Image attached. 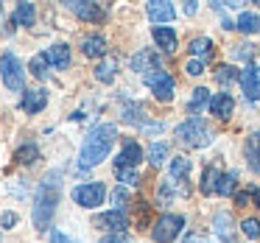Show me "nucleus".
I'll use <instances>...</instances> for the list:
<instances>
[{
    "label": "nucleus",
    "mask_w": 260,
    "mask_h": 243,
    "mask_svg": "<svg viewBox=\"0 0 260 243\" xmlns=\"http://www.w3.org/2000/svg\"><path fill=\"white\" fill-rule=\"evenodd\" d=\"M187 76H202L204 73V62H199V59H190V62L185 64Z\"/></svg>",
    "instance_id": "38"
},
{
    "label": "nucleus",
    "mask_w": 260,
    "mask_h": 243,
    "mask_svg": "<svg viewBox=\"0 0 260 243\" xmlns=\"http://www.w3.org/2000/svg\"><path fill=\"white\" fill-rule=\"evenodd\" d=\"M51 243H79V240H76V237H70V235H64V232H53Z\"/></svg>",
    "instance_id": "39"
},
{
    "label": "nucleus",
    "mask_w": 260,
    "mask_h": 243,
    "mask_svg": "<svg viewBox=\"0 0 260 243\" xmlns=\"http://www.w3.org/2000/svg\"><path fill=\"white\" fill-rule=\"evenodd\" d=\"M215 232H218L224 240H230V235H232V218L226 213H218L215 215Z\"/></svg>",
    "instance_id": "33"
},
{
    "label": "nucleus",
    "mask_w": 260,
    "mask_h": 243,
    "mask_svg": "<svg viewBox=\"0 0 260 243\" xmlns=\"http://www.w3.org/2000/svg\"><path fill=\"white\" fill-rule=\"evenodd\" d=\"M235 79H241V73H235V67H230V64H221L218 70H215V81H218V84H232V81Z\"/></svg>",
    "instance_id": "34"
},
{
    "label": "nucleus",
    "mask_w": 260,
    "mask_h": 243,
    "mask_svg": "<svg viewBox=\"0 0 260 243\" xmlns=\"http://www.w3.org/2000/svg\"><path fill=\"white\" fill-rule=\"evenodd\" d=\"M0 76H3V84H6L12 92L23 90L25 70H23V62H20L12 51H6V53H3V59H0Z\"/></svg>",
    "instance_id": "4"
},
{
    "label": "nucleus",
    "mask_w": 260,
    "mask_h": 243,
    "mask_svg": "<svg viewBox=\"0 0 260 243\" xmlns=\"http://www.w3.org/2000/svg\"><path fill=\"white\" fill-rule=\"evenodd\" d=\"M182 226H185V218L182 215H174V213H165L154 221V229H151V237L157 243H171L179 237Z\"/></svg>",
    "instance_id": "5"
},
{
    "label": "nucleus",
    "mask_w": 260,
    "mask_h": 243,
    "mask_svg": "<svg viewBox=\"0 0 260 243\" xmlns=\"http://www.w3.org/2000/svg\"><path fill=\"white\" fill-rule=\"evenodd\" d=\"M126 201H129L126 190H123V187H115V190H112V210H120V213H123Z\"/></svg>",
    "instance_id": "36"
},
{
    "label": "nucleus",
    "mask_w": 260,
    "mask_h": 243,
    "mask_svg": "<svg viewBox=\"0 0 260 243\" xmlns=\"http://www.w3.org/2000/svg\"><path fill=\"white\" fill-rule=\"evenodd\" d=\"M14 159H17L20 165H34L37 159H40V148H37L34 143H25V146H20V148H17Z\"/></svg>",
    "instance_id": "26"
},
{
    "label": "nucleus",
    "mask_w": 260,
    "mask_h": 243,
    "mask_svg": "<svg viewBox=\"0 0 260 243\" xmlns=\"http://www.w3.org/2000/svg\"><path fill=\"white\" fill-rule=\"evenodd\" d=\"M176 140L187 148H204L213 143V131L202 118H187L185 123L176 126Z\"/></svg>",
    "instance_id": "3"
},
{
    "label": "nucleus",
    "mask_w": 260,
    "mask_h": 243,
    "mask_svg": "<svg viewBox=\"0 0 260 243\" xmlns=\"http://www.w3.org/2000/svg\"><path fill=\"white\" fill-rule=\"evenodd\" d=\"M226 243H235V240H226Z\"/></svg>",
    "instance_id": "46"
},
{
    "label": "nucleus",
    "mask_w": 260,
    "mask_h": 243,
    "mask_svg": "<svg viewBox=\"0 0 260 243\" xmlns=\"http://www.w3.org/2000/svg\"><path fill=\"white\" fill-rule=\"evenodd\" d=\"M249 198H252V190H249V193H243V190H241V193H235V201H238V204H246Z\"/></svg>",
    "instance_id": "42"
},
{
    "label": "nucleus",
    "mask_w": 260,
    "mask_h": 243,
    "mask_svg": "<svg viewBox=\"0 0 260 243\" xmlns=\"http://www.w3.org/2000/svg\"><path fill=\"white\" fill-rule=\"evenodd\" d=\"M45 103H48V92L45 90H28V92H23L20 107H23L25 115H37L40 109H45Z\"/></svg>",
    "instance_id": "13"
},
{
    "label": "nucleus",
    "mask_w": 260,
    "mask_h": 243,
    "mask_svg": "<svg viewBox=\"0 0 260 243\" xmlns=\"http://www.w3.org/2000/svg\"><path fill=\"white\" fill-rule=\"evenodd\" d=\"M241 90H243V98L246 101H260V67L254 64H246L241 70Z\"/></svg>",
    "instance_id": "8"
},
{
    "label": "nucleus",
    "mask_w": 260,
    "mask_h": 243,
    "mask_svg": "<svg viewBox=\"0 0 260 243\" xmlns=\"http://www.w3.org/2000/svg\"><path fill=\"white\" fill-rule=\"evenodd\" d=\"M218 182H221V170L215 168V165H210V168H204L202 173V193L204 196H213V193H218Z\"/></svg>",
    "instance_id": "22"
},
{
    "label": "nucleus",
    "mask_w": 260,
    "mask_h": 243,
    "mask_svg": "<svg viewBox=\"0 0 260 243\" xmlns=\"http://www.w3.org/2000/svg\"><path fill=\"white\" fill-rule=\"evenodd\" d=\"M95 226L107 229L109 235H120V232L129 226V218H126V213H120V210H109V213H104L95 218Z\"/></svg>",
    "instance_id": "10"
},
{
    "label": "nucleus",
    "mask_w": 260,
    "mask_h": 243,
    "mask_svg": "<svg viewBox=\"0 0 260 243\" xmlns=\"http://www.w3.org/2000/svg\"><path fill=\"white\" fill-rule=\"evenodd\" d=\"M254 53H257V48H254V45H235V56L238 59H246V62H249V59H254Z\"/></svg>",
    "instance_id": "37"
},
{
    "label": "nucleus",
    "mask_w": 260,
    "mask_h": 243,
    "mask_svg": "<svg viewBox=\"0 0 260 243\" xmlns=\"http://www.w3.org/2000/svg\"><path fill=\"white\" fill-rule=\"evenodd\" d=\"M0 224L6 226V229H12V226L17 224V215H14V213H3V215H0Z\"/></svg>",
    "instance_id": "40"
},
{
    "label": "nucleus",
    "mask_w": 260,
    "mask_h": 243,
    "mask_svg": "<svg viewBox=\"0 0 260 243\" xmlns=\"http://www.w3.org/2000/svg\"><path fill=\"white\" fill-rule=\"evenodd\" d=\"M81 51H84V56L98 59V56H104V53H107V40H104L101 34L84 37V42H81Z\"/></svg>",
    "instance_id": "20"
},
{
    "label": "nucleus",
    "mask_w": 260,
    "mask_h": 243,
    "mask_svg": "<svg viewBox=\"0 0 260 243\" xmlns=\"http://www.w3.org/2000/svg\"><path fill=\"white\" fill-rule=\"evenodd\" d=\"M115 173H118V182H123L126 187L140 185V173H137V168H115Z\"/></svg>",
    "instance_id": "31"
},
{
    "label": "nucleus",
    "mask_w": 260,
    "mask_h": 243,
    "mask_svg": "<svg viewBox=\"0 0 260 243\" xmlns=\"http://www.w3.org/2000/svg\"><path fill=\"white\" fill-rule=\"evenodd\" d=\"M62 173L59 170H51L45 179L40 182L37 187V196H34V226L37 229H48L53 221V213H56V204H59V187H62Z\"/></svg>",
    "instance_id": "2"
},
{
    "label": "nucleus",
    "mask_w": 260,
    "mask_h": 243,
    "mask_svg": "<svg viewBox=\"0 0 260 243\" xmlns=\"http://www.w3.org/2000/svg\"><path fill=\"white\" fill-rule=\"evenodd\" d=\"M165 157H168V143H151V148H148V162L154 168H159L165 162Z\"/></svg>",
    "instance_id": "29"
},
{
    "label": "nucleus",
    "mask_w": 260,
    "mask_h": 243,
    "mask_svg": "<svg viewBox=\"0 0 260 243\" xmlns=\"http://www.w3.org/2000/svg\"><path fill=\"white\" fill-rule=\"evenodd\" d=\"M187 176H190V159L187 157H174L171 159V179L176 185H182V190L187 193Z\"/></svg>",
    "instance_id": "17"
},
{
    "label": "nucleus",
    "mask_w": 260,
    "mask_h": 243,
    "mask_svg": "<svg viewBox=\"0 0 260 243\" xmlns=\"http://www.w3.org/2000/svg\"><path fill=\"white\" fill-rule=\"evenodd\" d=\"M48 62L53 64V67H59V70H64L70 64V51H68V45H51L48 48Z\"/></svg>",
    "instance_id": "23"
},
{
    "label": "nucleus",
    "mask_w": 260,
    "mask_h": 243,
    "mask_svg": "<svg viewBox=\"0 0 260 243\" xmlns=\"http://www.w3.org/2000/svg\"><path fill=\"white\" fill-rule=\"evenodd\" d=\"M115 70H118V62H115V59H107V62H101L95 67V79L104 81V84H109V81L115 79Z\"/></svg>",
    "instance_id": "28"
},
{
    "label": "nucleus",
    "mask_w": 260,
    "mask_h": 243,
    "mask_svg": "<svg viewBox=\"0 0 260 243\" xmlns=\"http://www.w3.org/2000/svg\"><path fill=\"white\" fill-rule=\"evenodd\" d=\"M232 109H235V101H232L230 92H218V95H213V101H210V112L218 120L232 118Z\"/></svg>",
    "instance_id": "15"
},
{
    "label": "nucleus",
    "mask_w": 260,
    "mask_h": 243,
    "mask_svg": "<svg viewBox=\"0 0 260 243\" xmlns=\"http://www.w3.org/2000/svg\"><path fill=\"white\" fill-rule=\"evenodd\" d=\"M190 56L199 59V62L213 59V40H210V37H196V40H190Z\"/></svg>",
    "instance_id": "21"
},
{
    "label": "nucleus",
    "mask_w": 260,
    "mask_h": 243,
    "mask_svg": "<svg viewBox=\"0 0 260 243\" xmlns=\"http://www.w3.org/2000/svg\"><path fill=\"white\" fill-rule=\"evenodd\" d=\"M252 198H254V204H257V207H260V190H257V187H254V190H252Z\"/></svg>",
    "instance_id": "45"
},
{
    "label": "nucleus",
    "mask_w": 260,
    "mask_h": 243,
    "mask_svg": "<svg viewBox=\"0 0 260 243\" xmlns=\"http://www.w3.org/2000/svg\"><path fill=\"white\" fill-rule=\"evenodd\" d=\"M238 28L243 31V34H257L260 31V14H254V12H243L241 17H238Z\"/></svg>",
    "instance_id": "24"
},
{
    "label": "nucleus",
    "mask_w": 260,
    "mask_h": 243,
    "mask_svg": "<svg viewBox=\"0 0 260 243\" xmlns=\"http://www.w3.org/2000/svg\"><path fill=\"white\" fill-rule=\"evenodd\" d=\"M140 159H143V148L135 140H129L123 146V151L118 154V159H115V168H137Z\"/></svg>",
    "instance_id": "11"
},
{
    "label": "nucleus",
    "mask_w": 260,
    "mask_h": 243,
    "mask_svg": "<svg viewBox=\"0 0 260 243\" xmlns=\"http://www.w3.org/2000/svg\"><path fill=\"white\" fill-rule=\"evenodd\" d=\"M104 198H107V187H104L101 182H87V185H79L73 190V201L79 204V207H84V210L101 207Z\"/></svg>",
    "instance_id": "6"
},
{
    "label": "nucleus",
    "mask_w": 260,
    "mask_h": 243,
    "mask_svg": "<svg viewBox=\"0 0 260 243\" xmlns=\"http://www.w3.org/2000/svg\"><path fill=\"white\" fill-rule=\"evenodd\" d=\"M34 17H37V12H34V3H20L17 6V12H14V23L17 25H34Z\"/></svg>",
    "instance_id": "27"
},
{
    "label": "nucleus",
    "mask_w": 260,
    "mask_h": 243,
    "mask_svg": "<svg viewBox=\"0 0 260 243\" xmlns=\"http://www.w3.org/2000/svg\"><path fill=\"white\" fill-rule=\"evenodd\" d=\"M196 12V3H185V14H193Z\"/></svg>",
    "instance_id": "44"
},
{
    "label": "nucleus",
    "mask_w": 260,
    "mask_h": 243,
    "mask_svg": "<svg viewBox=\"0 0 260 243\" xmlns=\"http://www.w3.org/2000/svg\"><path fill=\"white\" fill-rule=\"evenodd\" d=\"M154 42H157V48H162L165 53H174L176 45H179V40H176V31L168 28V25H154Z\"/></svg>",
    "instance_id": "14"
},
{
    "label": "nucleus",
    "mask_w": 260,
    "mask_h": 243,
    "mask_svg": "<svg viewBox=\"0 0 260 243\" xmlns=\"http://www.w3.org/2000/svg\"><path fill=\"white\" fill-rule=\"evenodd\" d=\"M143 79H146L148 87H151V92H154V98H157V101L168 103L171 98H174L176 84H174V76H171V73H165V70H154V73L143 76Z\"/></svg>",
    "instance_id": "7"
},
{
    "label": "nucleus",
    "mask_w": 260,
    "mask_h": 243,
    "mask_svg": "<svg viewBox=\"0 0 260 243\" xmlns=\"http://www.w3.org/2000/svg\"><path fill=\"white\" fill-rule=\"evenodd\" d=\"M235 182H238V173H235V170H230V173H221L218 196H232V193H235Z\"/></svg>",
    "instance_id": "32"
},
{
    "label": "nucleus",
    "mask_w": 260,
    "mask_h": 243,
    "mask_svg": "<svg viewBox=\"0 0 260 243\" xmlns=\"http://www.w3.org/2000/svg\"><path fill=\"white\" fill-rule=\"evenodd\" d=\"M115 140H118V129H115L112 123L95 126V129L84 137V143H81L79 165H81V168H95V165H101L104 159L109 157Z\"/></svg>",
    "instance_id": "1"
},
{
    "label": "nucleus",
    "mask_w": 260,
    "mask_h": 243,
    "mask_svg": "<svg viewBox=\"0 0 260 243\" xmlns=\"http://www.w3.org/2000/svg\"><path fill=\"white\" fill-rule=\"evenodd\" d=\"M246 162L254 173H260V131H252L246 137Z\"/></svg>",
    "instance_id": "18"
},
{
    "label": "nucleus",
    "mask_w": 260,
    "mask_h": 243,
    "mask_svg": "<svg viewBox=\"0 0 260 243\" xmlns=\"http://www.w3.org/2000/svg\"><path fill=\"white\" fill-rule=\"evenodd\" d=\"M70 9H73L76 14H79L84 23H101L104 20V9L98 6V3H84V0H73L70 3Z\"/></svg>",
    "instance_id": "12"
},
{
    "label": "nucleus",
    "mask_w": 260,
    "mask_h": 243,
    "mask_svg": "<svg viewBox=\"0 0 260 243\" xmlns=\"http://www.w3.org/2000/svg\"><path fill=\"white\" fill-rule=\"evenodd\" d=\"M174 185H176L174 179L159 182V187H157V204H162V207H165V204H171V201H174V196H176V193H182L179 187H174Z\"/></svg>",
    "instance_id": "25"
},
{
    "label": "nucleus",
    "mask_w": 260,
    "mask_h": 243,
    "mask_svg": "<svg viewBox=\"0 0 260 243\" xmlns=\"http://www.w3.org/2000/svg\"><path fill=\"white\" fill-rule=\"evenodd\" d=\"M101 243H129V237H126L123 232H120V235H107Z\"/></svg>",
    "instance_id": "41"
},
{
    "label": "nucleus",
    "mask_w": 260,
    "mask_h": 243,
    "mask_svg": "<svg viewBox=\"0 0 260 243\" xmlns=\"http://www.w3.org/2000/svg\"><path fill=\"white\" fill-rule=\"evenodd\" d=\"M210 101H213L210 90L196 87V90H193V95H190V103H187V112H190V118H199V112H202V109H207Z\"/></svg>",
    "instance_id": "19"
},
{
    "label": "nucleus",
    "mask_w": 260,
    "mask_h": 243,
    "mask_svg": "<svg viewBox=\"0 0 260 243\" xmlns=\"http://www.w3.org/2000/svg\"><path fill=\"white\" fill-rule=\"evenodd\" d=\"M241 232L246 237H252V240H257L260 237V221L257 218H243L241 221Z\"/></svg>",
    "instance_id": "35"
},
{
    "label": "nucleus",
    "mask_w": 260,
    "mask_h": 243,
    "mask_svg": "<svg viewBox=\"0 0 260 243\" xmlns=\"http://www.w3.org/2000/svg\"><path fill=\"white\" fill-rule=\"evenodd\" d=\"M159 64H162V59H159V53L151 51V48H143V51H137L135 56H132V70H135V73H143V76L154 73V70H162Z\"/></svg>",
    "instance_id": "9"
},
{
    "label": "nucleus",
    "mask_w": 260,
    "mask_h": 243,
    "mask_svg": "<svg viewBox=\"0 0 260 243\" xmlns=\"http://www.w3.org/2000/svg\"><path fill=\"white\" fill-rule=\"evenodd\" d=\"M185 243H207V240H204V237H199V235H187Z\"/></svg>",
    "instance_id": "43"
},
{
    "label": "nucleus",
    "mask_w": 260,
    "mask_h": 243,
    "mask_svg": "<svg viewBox=\"0 0 260 243\" xmlns=\"http://www.w3.org/2000/svg\"><path fill=\"white\" fill-rule=\"evenodd\" d=\"M148 17H151V23H171V20L176 17V9L171 6V3H165V0H154V3H148Z\"/></svg>",
    "instance_id": "16"
},
{
    "label": "nucleus",
    "mask_w": 260,
    "mask_h": 243,
    "mask_svg": "<svg viewBox=\"0 0 260 243\" xmlns=\"http://www.w3.org/2000/svg\"><path fill=\"white\" fill-rule=\"evenodd\" d=\"M48 64H51V62H48L45 53H37V56L28 62V70L37 76V79H45V76H48Z\"/></svg>",
    "instance_id": "30"
}]
</instances>
